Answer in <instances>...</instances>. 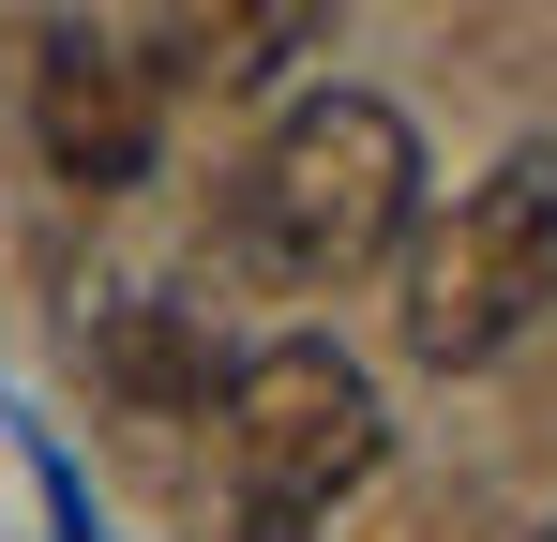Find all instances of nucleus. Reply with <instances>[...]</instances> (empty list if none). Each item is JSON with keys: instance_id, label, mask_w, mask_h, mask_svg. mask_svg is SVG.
Listing matches in <instances>:
<instances>
[{"instance_id": "obj_7", "label": "nucleus", "mask_w": 557, "mask_h": 542, "mask_svg": "<svg viewBox=\"0 0 557 542\" xmlns=\"http://www.w3.org/2000/svg\"><path fill=\"white\" fill-rule=\"evenodd\" d=\"M543 542H557V528H543Z\"/></svg>"}, {"instance_id": "obj_6", "label": "nucleus", "mask_w": 557, "mask_h": 542, "mask_svg": "<svg viewBox=\"0 0 557 542\" xmlns=\"http://www.w3.org/2000/svg\"><path fill=\"white\" fill-rule=\"evenodd\" d=\"M106 377H121L136 407H211V347L182 332V301H121V317H106Z\"/></svg>"}, {"instance_id": "obj_3", "label": "nucleus", "mask_w": 557, "mask_h": 542, "mask_svg": "<svg viewBox=\"0 0 557 542\" xmlns=\"http://www.w3.org/2000/svg\"><path fill=\"white\" fill-rule=\"evenodd\" d=\"M392 422H376V377L347 347H317V332H286V347L226 361V467H242V497L257 513H332V497H362Z\"/></svg>"}, {"instance_id": "obj_1", "label": "nucleus", "mask_w": 557, "mask_h": 542, "mask_svg": "<svg viewBox=\"0 0 557 542\" xmlns=\"http://www.w3.org/2000/svg\"><path fill=\"white\" fill-rule=\"evenodd\" d=\"M407 226H422V136L376 90H301L226 181V242L272 286H347V271L407 257Z\"/></svg>"}, {"instance_id": "obj_5", "label": "nucleus", "mask_w": 557, "mask_h": 542, "mask_svg": "<svg viewBox=\"0 0 557 542\" xmlns=\"http://www.w3.org/2000/svg\"><path fill=\"white\" fill-rule=\"evenodd\" d=\"M317 15H332V0H151V76L196 90V106H226V90L286 76Z\"/></svg>"}, {"instance_id": "obj_4", "label": "nucleus", "mask_w": 557, "mask_h": 542, "mask_svg": "<svg viewBox=\"0 0 557 542\" xmlns=\"http://www.w3.org/2000/svg\"><path fill=\"white\" fill-rule=\"evenodd\" d=\"M151 136H166V76L121 46V30H30V151L46 181H76V196H136L151 181Z\"/></svg>"}, {"instance_id": "obj_2", "label": "nucleus", "mask_w": 557, "mask_h": 542, "mask_svg": "<svg viewBox=\"0 0 557 542\" xmlns=\"http://www.w3.org/2000/svg\"><path fill=\"white\" fill-rule=\"evenodd\" d=\"M543 317H557V136H528V151H497V167L453 196V226L407 242L392 332H407V361L467 377V361L528 347Z\"/></svg>"}]
</instances>
